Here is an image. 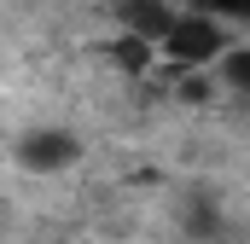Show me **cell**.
Instances as JSON below:
<instances>
[{
	"mask_svg": "<svg viewBox=\"0 0 250 244\" xmlns=\"http://www.w3.org/2000/svg\"><path fill=\"white\" fill-rule=\"evenodd\" d=\"M163 41V53L175 64H187V70H204V64H215L227 47H233V29L221 23V18H209V12H192V18H169V29L157 35Z\"/></svg>",
	"mask_w": 250,
	"mask_h": 244,
	"instance_id": "6da1fadb",
	"label": "cell"
},
{
	"mask_svg": "<svg viewBox=\"0 0 250 244\" xmlns=\"http://www.w3.org/2000/svg\"><path fill=\"white\" fill-rule=\"evenodd\" d=\"M204 12L221 18V23H245V18H250V0H204Z\"/></svg>",
	"mask_w": 250,
	"mask_h": 244,
	"instance_id": "277c9868",
	"label": "cell"
},
{
	"mask_svg": "<svg viewBox=\"0 0 250 244\" xmlns=\"http://www.w3.org/2000/svg\"><path fill=\"white\" fill-rule=\"evenodd\" d=\"M215 64H221V81H227V87H239V93L250 87V53L239 47V41H233V47H227Z\"/></svg>",
	"mask_w": 250,
	"mask_h": 244,
	"instance_id": "3957f363",
	"label": "cell"
},
{
	"mask_svg": "<svg viewBox=\"0 0 250 244\" xmlns=\"http://www.w3.org/2000/svg\"><path fill=\"white\" fill-rule=\"evenodd\" d=\"M76 134H64V128H29L23 140H18V163L29 169V175H59L76 163Z\"/></svg>",
	"mask_w": 250,
	"mask_h": 244,
	"instance_id": "7a4b0ae2",
	"label": "cell"
}]
</instances>
